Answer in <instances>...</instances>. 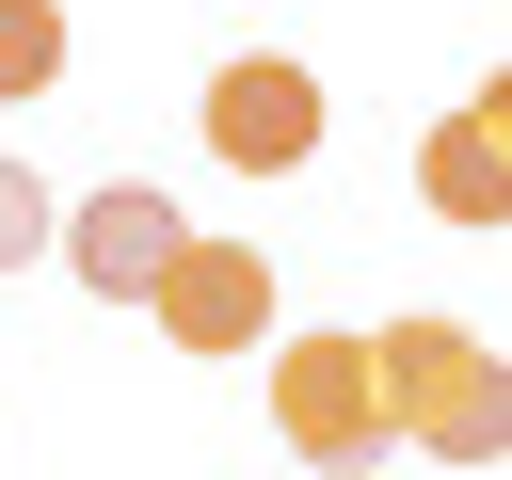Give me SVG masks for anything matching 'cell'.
I'll return each mask as SVG.
<instances>
[{
	"instance_id": "cell-2",
	"label": "cell",
	"mask_w": 512,
	"mask_h": 480,
	"mask_svg": "<svg viewBox=\"0 0 512 480\" xmlns=\"http://www.w3.org/2000/svg\"><path fill=\"white\" fill-rule=\"evenodd\" d=\"M272 432H288L320 480H368V464H384V384H368V336H288V352H272Z\"/></svg>"
},
{
	"instance_id": "cell-7",
	"label": "cell",
	"mask_w": 512,
	"mask_h": 480,
	"mask_svg": "<svg viewBox=\"0 0 512 480\" xmlns=\"http://www.w3.org/2000/svg\"><path fill=\"white\" fill-rule=\"evenodd\" d=\"M64 80V0H0V112H32Z\"/></svg>"
},
{
	"instance_id": "cell-8",
	"label": "cell",
	"mask_w": 512,
	"mask_h": 480,
	"mask_svg": "<svg viewBox=\"0 0 512 480\" xmlns=\"http://www.w3.org/2000/svg\"><path fill=\"white\" fill-rule=\"evenodd\" d=\"M48 224H64V192H48L32 160H0V272H32V256H48Z\"/></svg>"
},
{
	"instance_id": "cell-5",
	"label": "cell",
	"mask_w": 512,
	"mask_h": 480,
	"mask_svg": "<svg viewBox=\"0 0 512 480\" xmlns=\"http://www.w3.org/2000/svg\"><path fill=\"white\" fill-rule=\"evenodd\" d=\"M144 304H160L176 352H272V256H256V240H208V224H192Z\"/></svg>"
},
{
	"instance_id": "cell-6",
	"label": "cell",
	"mask_w": 512,
	"mask_h": 480,
	"mask_svg": "<svg viewBox=\"0 0 512 480\" xmlns=\"http://www.w3.org/2000/svg\"><path fill=\"white\" fill-rule=\"evenodd\" d=\"M416 192H432V224H496V208H512V176H496V96H448V112H432Z\"/></svg>"
},
{
	"instance_id": "cell-3",
	"label": "cell",
	"mask_w": 512,
	"mask_h": 480,
	"mask_svg": "<svg viewBox=\"0 0 512 480\" xmlns=\"http://www.w3.org/2000/svg\"><path fill=\"white\" fill-rule=\"evenodd\" d=\"M208 160H224V176H304V160H320V80H304L288 48H240V64L208 80Z\"/></svg>"
},
{
	"instance_id": "cell-1",
	"label": "cell",
	"mask_w": 512,
	"mask_h": 480,
	"mask_svg": "<svg viewBox=\"0 0 512 480\" xmlns=\"http://www.w3.org/2000/svg\"><path fill=\"white\" fill-rule=\"evenodd\" d=\"M368 384H384V448H432V464H496L512 400H496V352L464 320H384L368 336Z\"/></svg>"
},
{
	"instance_id": "cell-4",
	"label": "cell",
	"mask_w": 512,
	"mask_h": 480,
	"mask_svg": "<svg viewBox=\"0 0 512 480\" xmlns=\"http://www.w3.org/2000/svg\"><path fill=\"white\" fill-rule=\"evenodd\" d=\"M48 240H64V272H80L96 304H144V288L176 272V240H192V208H176L160 176H112V192H80V208H64Z\"/></svg>"
}]
</instances>
